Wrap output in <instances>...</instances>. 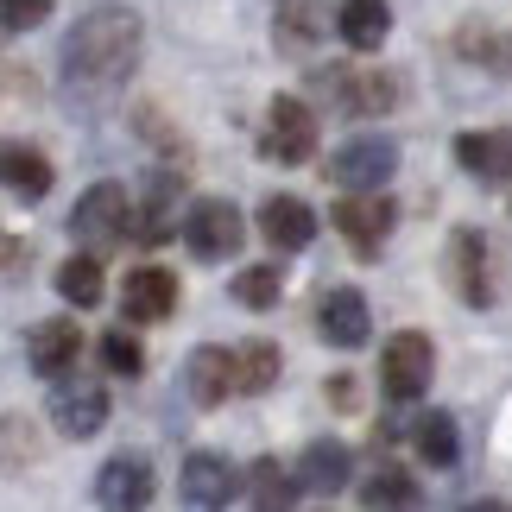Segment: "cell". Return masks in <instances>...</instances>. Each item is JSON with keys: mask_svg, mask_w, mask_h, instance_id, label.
Instances as JSON below:
<instances>
[{"mask_svg": "<svg viewBox=\"0 0 512 512\" xmlns=\"http://www.w3.org/2000/svg\"><path fill=\"white\" fill-rule=\"evenodd\" d=\"M140 64V13L133 7H95L76 19L64 38V70L83 89H114L127 83V70Z\"/></svg>", "mask_w": 512, "mask_h": 512, "instance_id": "6da1fadb", "label": "cell"}, {"mask_svg": "<svg viewBox=\"0 0 512 512\" xmlns=\"http://www.w3.org/2000/svg\"><path fill=\"white\" fill-rule=\"evenodd\" d=\"M133 222H140V215H133V196H127L121 184H89L83 196H76V209H70V234H76L89 253L127 247V234H140Z\"/></svg>", "mask_w": 512, "mask_h": 512, "instance_id": "7a4b0ae2", "label": "cell"}, {"mask_svg": "<svg viewBox=\"0 0 512 512\" xmlns=\"http://www.w3.org/2000/svg\"><path fill=\"white\" fill-rule=\"evenodd\" d=\"M317 83V95L329 108H342V114H386V108H399V76H386V70H348V64H329L310 76Z\"/></svg>", "mask_w": 512, "mask_h": 512, "instance_id": "3957f363", "label": "cell"}, {"mask_svg": "<svg viewBox=\"0 0 512 512\" xmlns=\"http://www.w3.org/2000/svg\"><path fill=\"white\" fill-rule=\"evenodd\" d=\"M247 241V222H241V209L228 203V196H196L190 215H184V247L196 253V260H228V253H241Z\"/></svg>", "mask_w": 512, "mask_h": 512, "instance_id": "277c9868", "label": "cell"}, {"mask_svg": "<svg viewBox=\"0 0 512 512\" xmlns=\"http://www.w3.org/2000/svg\"><path fill=\"white\" fill-rule=\"evenodd\" d=\"M392 171H399V146H392L386 133H354L348 146H336V159H329V177H336L348 196L380 190Z\"/></svg>", "mask_w": 512, "mask_h": 512, "instance_id": "5b68a950", "label": "cell"}, {"mask_svg": "<svg viewBox=\"0 0 512 512\" xmlns=\"http://www.w3.org/2000/svg\"><path fill=\"white\" fill-rule=\"evenodd\" d=\"M260 152L279 165H304L317 152V114H310L298 95H272L266 127H260Z\"/></svg>", "mask_w": 512, "mask_h": 512, "instance_id": "8992f818", "label": "cell"}, {"mask_svg": "<svg viewBox=\"0 0 512 512\" xmlns=\"http://www.w3.org/2000/svg\"><path fill=\"white\" fill-rule=\"evenodd\" d=\"M329 222L342 228V241L361 253V260H373V253L386 247L392 222H399V209H392V196H386V190H367V196H342V203L329 209Z\"/></svg>", "mask_w": 512, "mask_h": 512, "instance_id": "52a82bcc", "label": "cell"}, {"mask_svg": "<svg viewBox=\"0 0 512 512\" xmlns=\"http://www.w3.org/2000/svg\"><path fill=\"white\" fill-rule=\"evenodd\" d=\"M430 373H437V348H430V336H418V329H405V336H392L380 348L386 399H418V392L430 386Z\"/></svg>", "mask_w": 512, "mask_h": 512, "instance_id": "ba28073f", "label": "cell"}, {"mask_svg": "<svg viewBox=\"0 0 512 512\" xmlns=\"http://www.w3.org/2000/svg\"><path fill=\"white\" fill-rule=\"evenodd\" d=\"M177 494H184L190 512H228V500L241 494V468L228 456H215V449H196L184 462V475H177Z\"/></svg>", "mask_w": 512, "mask_h": 512, "instance_id": "9c48e42d", "label": "cell"}, {"mask_svg": "<svg viewBox=\"0 0 512 512\" xmlns=\"http://www.w3.org/2000/svg\"><path fill=\"white\" fill-rule=\"evenodd\" d=\"M152 462L146 456H108L95 475V506L102 512H146L152 506Z\"/></svg>", "mask_w": 512, "mask_h": 512, "instance_id": "30bf717a", "label": "cell"}, {"mask_svg": "<svg viewBox=\"0 0 512 512\" xmlns=\"http://www.w3.org/2000/svg\"><path fill=\"white\" fill-rule=\"evenodd\" d=\"M449 285H456L462 304H494V260H487V241L475 228H456L449 234Z\"/></svg>", "mask_w": 512, "mask_h": 512, "instance_id": "8fae6325", "label": "cell"}, {"mask_svg": "<svg viewBox=\"0 0 512 512\" xmlns=\"http://www.w3.org/2000/svg\"><path fill=\"white\" fill-rule=\"evenodd\" d=\"M51 424L64 437H95L108 424V392L95 380H57L51 386Z\"/></svg>", "mask_w": 512, "mask_h": 512, "instance_id": "7c38bea8", "label": "cell"}, {"mask_svg": "<svg viewBox=\"0 0 512 512\" xmlns=\"http://www.w3.org/2000/svg\"><path fill=\"white\" fill-rule=\"evenodd\" d=\"M317 336L329 348H361L373 336V317H367V298L354 285H336V291H323V304H317Z\"/></svg>", "mask_w": 512, "mask_h": 512, "instance_id": "4fadbf2b", "label": "cell"}, {"mask_svg": "<svg viewBox=\"0 0 512 512\" xmlns=\"http://www.w3.org/2000/svg\"><path fill=\"white\" fill-rule=\"evenodd\" d=\"M76 354H83V329L70 317H51L26 336V361H32V373H45V380H70Z\"/></svg>", "mask_w": 512, "mask_h": 512, "instance_id": "5bb4252c", "label": "cell"}, {"mask_svg": "<svg viewBox=\"0 0 512 512\" xmlns=\"http://www.w3.org/2000/svg\"><path fill=\"white\" fill-rule=\"evenodd\" d=\"M260 234L279 253H304L317 241V209H310L304 196H266L260 203Z\"/></svg>", "mask_w": 512, "mask_h": 512, "instance_id": "9a60e30c", "label": "cell"}, {"mask_svg": "<svg viewBox=\"0 0 512 512\" xmlns=\"http://www.w3.org/2000/svg\"><path fill=\"white\" fill-rule=\"evenodd\" d=\"M177 310V279L165 266H140L127 272V291H121V317L127 323H165Z\"/></svg>", "mask_w": 512, "mask_h": 512, "instance_id": "2e32d148", "label": "cell"}, {"mask_svg": "<svg viewBox=\"0 0 512 512\" xmlns=\"http://www.w3.org/2000/svg\"><path fill=\"white\" fill-rule=\"evenodd\" d=\"M184 386H190V399L203 411H215L228 392H241V380H234V354L228 348H196L184 361Z\"/></svg>", "mask_w": 512, "mask_h": 512, "instance_id": "e0dca14e", "label": "cell"}, {"mask_svg": "<svg viewBox=\"0 0 512 512\" xmlns=\"http://www.w3.org/2000/svg\"><path fill=\"white\" fill-rule=\"evenodd\" d=\"M456 165L468 177H481V184H506V177H512V133H500V127L462 133V140H456Z\"/></svg>", "mask_w": 512, "mask_h": 512, "instance_id": "ac0fdd59", "label": "cell"}, {"mask_svg": "<svg viewBox=\"0 0 512 512\" xmlns=\"http://www.w3.org/2000/svg\"><path fill=\"white\" fill-rule=\"evenodd\" d=\"M0 184H7L19 203H38V196H51V159L38 146L7 140V146H0Z\"/></svg>", "mask_w": 512, "mask_h": 512, "instance_id": "d6986e66", "label": "cell"}, {"mask_svg": "<svg viewBox=\"0 0 512 512\" xmlns=\"http://www.w3.org/2000/svg\"><path fill=\"white\" fill-rule=\"evenodd\" d=\"M336 32H342L348 51H380L386 32H392V7H386V0H342Z\"/></svg>", "mask_w": 512, "mask_h": 512, "instance_id": "ffe728a7", "label": "cell"}, {"mask_svg": "<svg viewBox=\"0 0 512 512\" xmlns=\"http://www.w3.org/2000/svg\"><path fill=\"white\" fill-rule=\"evenodd\" d=\"M348 449L342 443H310L304 449V456H298V487H304V494H342V487H348Z\"/></svg>", "mask_w": 512, "mask_h": 512, "instance_id": "44dd1931", "label": "cell"}, {"mask_svg": "<svg viewBox=\"0 0 512 512\" xmlns=\"http://www.w3.org/2000/svg\"><path fill=\"white\" fill-rule=\"evenodd\" d=\"M361 506L367 512H418L424 506V487L405 475V468H373V475L361 481Z\"/></svg>", "mask_w": 512, "mask_h": 512, "instance_id": "7402d4cb", "label": "cell"}, {"mask_svg": "<svg viewBox=\"0 0 512 512\" xmlns=\"http://www.w3.org/2000/svg\"><path fill=\"white\" fill-rule=\"evenodd\" d=\"M304 487H298V475H285L279 468V456H260L247 468V500H253V512H291V500H298Z\"/></svg>", "mask_w": 512, "mask_h": 512, "instance_id": "603a6c76", "label": "cell"}, {"mask_svg": "<svg viewBox=\"0 0 512 512\" xmlns=\"http://www.w3.org/2000/svg\"><path fill=\"white\" fill-rule=\"evenodd\" d=\"M456 51L468 57V64H481V70L512 76V32H500V26H481V19H468V26L456 32Z\"/></svg>", "mask_w": 512, "mask_h": 512, "instance_id": "cb8c5ba5", "label": "cell"}, {"mask_svg": "<svg viewBox=\"0 0 512 512\" xmlns=\"http://www.w3.org/2000/svg\"><path fill=\"white\" fill-rule=\"evenodd\" d=\"M57 291H64L76 310H95L102 304V260H95V253H70V260L57 266Z\"/></svg>", "mask_w": 512, "mask_h": 512, "instance_id": "d4e9b609", "label": "cell"}, {"mask_svg": "<svg viewBox=\"0 0 512 512\" xmlns=\"http://www.w3.org/2000/svg\"><path fill=\"white\" fill-rule=\"evenodd\" d=\"M411 443H418V456L430 462V468H449L456 462V418H449V411H424L418 418V430H411Z\"/></svg>", "mask_w": 512, "mask_h": 512, "instance_id": "484cf974", "label": "cell"}, {"mask_svg": "<svg viewBox=\"0 0 512 512\" xmlns=\"http://www.w3.org/2000/svg\"><path fill=\"white\" fill-rule=\"evenodd\" d=\"M279 348L272 342H247V348H234V380H241V392H266L272 380H279Z\"/></svg>", "mask_w": 512, "mask_h": 512, "instance_id": "4316f807", "label": "cell"}, {"mask_svg": "<svg viewBox=\"0 0 512 512\" xmlns=\"http://www.w3.org/2000/svg\"><path fill=\"white\" fill-rule=\"evenodd\" d=\"M279 291H285L279 266H247V272H234V298H241L247 310H272V304H279Z\"/></svg>", "mask_w": 512, "mask_h": 512, "instance_id": "83f0119b", "label": "cell"}, {"mask_svg": "<svg viewBox=\"0 0 512 512\" xmlns=\"http://www.w3.org/2000/svg\"><path fill=\"white\" fill-rule=\"evenodd\" d=\"M102 367H108V373H127V380H133V373L146 367V348L133 342L127 329H114V336H102Z\"/></svg>", "mask_w": 512, "mask_h": 512, "instance_id": "f1b7e54d", "label": "cell"}, {"mask_svg": "<svg viewBox=\"0 0 512 512\" xmlns=\"http://www.w3.org/2000/svg\"><path fill=\"white\" fill-rule=\"evenodd\" d=\"M57 0H0V26L7 32H32V26H45Z\"/></svg>", "mask_w": 512, "mask_h": 512, "instance_id": "f546056e", "label": "cell"}, {"mask_svg": "<svg viewBox=\"0 0 512 512\" xmlns=\"http://www.w3.org/2000/svg\"><path fill=\"white\" fill-rule=\"evenodd\" d=\"M329 399H336L342 411H354V380H348V373H342V380H329Z\"/></svg>", "mask_w": 512, "mask_h": 512, "instance_id": "4dcf8cb0", "label": "cell"}, {"mask_svg": "<svg viewBox=\"0 0 512 512\" xmlns=\"http://www.w3.org/2000/svg\"><path fill=\"white\" fill-rule=\"evenodd\" d=\"M468 512H506V506H494V500H475V506H468Z\"/></svg>", "mask_w": 512, "mask_h": 512, "instance_id": "1f68e13d", "label": "cell"}]
</instances>
